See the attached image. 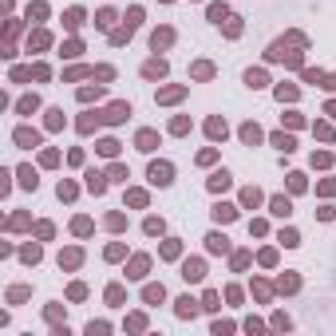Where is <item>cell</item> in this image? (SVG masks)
I'll list each match as a JSON object with an SVG mask.
<instances>
[{"mask_svg":"<svg viewBox=\"0 0 336 336\" xmlns=\"http://www.w3.org/2000/svg\"><path fill=\"white\" fill-rule=\"evenodd\" d=\"M170 162H155V166H150V182H155V186H166V182H170Z\"/></svg>","mask_w":336,"mask_h":336,"instance_id":"obj_1","label":"cell"},{"mask_svg":"<svg viewBox=\"0 0 336 336\" xmlns=\"http://www.w3.org/2000/svg\"><path fill=\"white\" fill-rule=\"evenodd\" d=\"M127 115H131V107H127V103H115V107H107V115H103V119H107V123H123Z\"/></svg>","mask_w":336,"mask_h":336,"instance_id":"obj_2","label":"cell"},{"mask_svg":"<svg viewBox=\"0 0 336 336\" xmlns=\"http://www.w3.org/2000/svg\"><path fill=\"white\" fill-rule=\"evenodd\" d=\"M182 277L186 281H202V261H186L182 265Z\"/></svg>","mask_w":336,"mask_h":336,"instance_id":"obj_3","label":"cell"},{"mask_svg":"<svg viewBox=\"0 0 336 336\" xmlns=\"http://www.w3.org/2000/svg\"><path fill=\"white\" fill-rule=\"evenodd\" d=\"M16 142H20V146H36L40 135H36V131H28V127H20V131H16Z\"/></svg>","mask_w":336,"mask_h":336,"instance_id":"obj_4","label":"cell"},{"mask_svg":"<svg viewBox=\"0 0 336 336\" xmlns=\"http://www.w3.org/2000/svg\"><path fill=\"white\" fill-rule=\"evenodd\" d=\"M174 40V32H170V28H162V32H155V36H150V44H155V48H166Z\"/></svg>","mask_w":336,"mask_h":336,"instance_id":"obj_5","label":"cell"},{"mask_svg":"<svg viewBox=\"0 0 336 336\" xmlns=\"http://www.w3.org/2000/svg\"><path fill=\"white\" fill-rule=\"evenodd\" d=\"M87 186L95 190V194H103V190H107V182H103V174H95V170H91V174H87Z\"/></svg>","mask_w":336,"mask_h":336,"instance_id":"obj_6","label":"cell"},{"mask_svg":"<svg viewBox=\"0 0 336 336\" xmlns=\"http://www.w3.org/2000/svg\"><path fill=\"white\" fill-rule=\"evenodd\" d=\"M194 313H198V304H194L190 297H182V301H178V317H194Z\"/></svg>","mask_w":336,"mask_h":336,"instance_id":"obj_7","label":"cell"},{"mask_svg":"<svg viewBox=\"0 0 336 336\" xmlns=\"http://www.w3.org/2000/svg\"><path fill=\"white\" fill-rule=\"evenodd\" d=\"M206 241H210V253H226V237L222 233H210Z\"/></svg>","mask_w":336,"mask_h":336,"instance_id":"obj_8","label":"cell"},{"mask_svg":"<svg viewBox=\"0 0 336 336\" xmlns=\"http://www.w3.org/2000/svg\"><path fill=\"white\" fill-rule=\"evenodd\" d=\"M142 71H146L150 79H155V75H166V64H162V59H150V64H146Z\"/></svg>","mask_w":336,"mask_h":336,"instance_id":"obj_9","label":"cell"},{"mask_svg":"<svg viewBox=\"0 0 336 336\" xmlns=\"http://www.w3.org/2000/svg\"><path fill=\"white\" fill-rule=\"evenodd\" d=\"M226 186H230V174H226V170L210 178V190H226Z\"/></svg>","mask_w":336,"mask_h":336,"instance_id":"obj_10","label":"cell"},{"mask_svg":"<svg viewBox=\"0 0 336 336\" xmlns=\"http://www.w3.org/2000/svg\"><path fill=\"white\" fill-rule=\"evenodd\" d=\"M233 213H237L233 206H213V218H218V222H230V218H233Z\"/></svg>","mask_w":336,"mask_h":336,"instance_id":"obj_11","label":"cell"},{"mask_svg":"<svg viewBox=\"0 0 336 336\" xmlns=\"http://www.w3.org/2000/svg\"><path fill=\"white\" fill-rule=\"evenodd\" d=\"M241 139H246V142H257V139H261V131H257L253 123H246V127H241Z\"/></svg>","mask_w":336,"mask_h":336,"instance_id":"obj_12","label":"cell"},{"mask_svg":"<svg viewBox=\"0 0 336 336\" xmlns=\"http://www.w3.org/2000/svg\"><path fill=\"white\" fill-rule=\"evenodd\" d=\"M210 135L213 139H226V123H222V119H210Z\"/></svg>","mask_w":336,"mask_h":336,"instance_id":"obj_13","label":"cell"},{"mask_svg":"<svg viewBox=\"0 0 336 336\" xmlns=\"http://www.w3.org/2000/svg\"><path fill=\"white\" fill-rule=\"evenodd\" d=\"M246 83L249 87H265V71H246Z\"/></svg>","mask_w":336,"mask_h":336,"instance_id":"obj_14","label":"cell"},{"mask_svg":"<svg viewBox=\"0 0 336 336\" xmlns=\"http://www.w3.org/2000/svg\"><path fill=\"white\" fill-rule=\"evenodd\" d=\"M210 20H218V24H222V20H230V12H226V4H213V8H210Z\"/></svg>","mask_w":336,"mask_h":336,"instance_id":"obj_15","label":"cell"},{"mask_svg":"<svg viewBox=\"0 0 336 336\" xmlns=\"http://www.w3.org/2000/svg\"><path fill=\"white\" fill-rule=\"evenodd\" d=\"M139 150H155V135H150V131L139 135Z\"/></svg>","mask_w":336,"mask_h":336,"instance_id":"obj_16","label":"cell"},{"mask_svg":"<svg viewBox=\"0 0 336 336\" xmlns=\"http://www.w3.org/2000/svg\"><path fill=\"white\" fill-rule=\"evenodd\" d=\"M273 146H281V150H293V139H289V135H273Z\"/></svg>","mask_w":336,"mask_h":336,"instance_id":"obj_17","label":"cell"},{"mask_svg":"<svg viewBox=\"0 0 336 336\" xmlns=\"http://www.w3.org/2000/svg\"><path fill=\"white\" fill-rule=\"evenodd\" d=\"M273 213H289V198H273Z\"/></svg>","mask_w":336,"mask_h":336,"instance_id":"obj_18","label":"cell"},{"mask_svg":"<svg viewBox=\"0 0 336 336\" xmlns=\"http://www.w3.org/2000/svg\"><path fill=\"white\" fill-rule=\"evenodd\" d=\"M111 20H115V12H99V16H95V24H99V28H111Z\"/></svg>","mask_w":336,"mask_h":336,"instance_id":"obj_19","label":"cell"},{"mask_svg":"<svg viewBox=\"0 0 336 336\" xmlns=\"http://www.w3.org/2000/svg\"><path fill=\"white\" fill-rule=\"evenodd\" d=\"M48 127H64V115H59V111H48Z\"/></svg>","mask_w":336,"mask_h":336,"instance_id":"obj_20","label":"cell"},{"mask_svg":"<svg viewBox=\"0 0 336 336\" xmlns=\"http://www.w3.org/2000/svg\"><path fill=\"white\" fill-rule=\"evenodd\" d=\"M20 182H24V186H32V190H36V174H32V170H20Z\"/></svg>","mask_w":336,"mask_h":336,"instance_id":"obj_21","label":"cell"},{"mask_svg":"<svg viewBox=\"0 0 336 336\" xmlns=\"http://www.w3.org/2000/svg\"><path fill=\"white\" fill-rule=\"evenodd\" d=\"M146 301H162V285H150L146 289Z\"/></svg>","mask_w":336,"mask_h":336,"instance_id":"obj_22","label":"cell"},{"mask_svg":"<svg viewBox=\"0 0 336 336\" xmlns=\"http://www.w3.org/2000/svg\"><path fill=\"white\" fill-rule=\"evenodd\" d=\"M99 150H103V155H115V150H119V142H115V139H107V142H99Z\"/></svg>","mask_w":336,"mask_h":336,"instance_id":"obj_23","label":"cell"},{"mask_svg":"<svg viewBox=\"0 0 336 336\" xmlns=\"http://www.w3.org/2000/svg\"><path fill=\"white\" fill-rule=\"evenodd\" d=\"M324 87H332V91H336V75H332V79H328V83H324Z\"/></svg>","mask_w":336,"mask_h":336,"instance_id":"obj_24","label":"cell"}]
</instances>
